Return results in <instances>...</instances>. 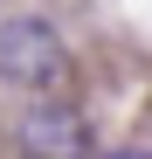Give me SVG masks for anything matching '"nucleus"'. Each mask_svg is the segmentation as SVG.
I'll list each match as a JSON object with an SVG mask.
<instances>
[{"mask_svg": "<svg viewBox=\"0 0 152 159\" xmlns=\"http://www.w3.org/2000/svg\"><path fill=\"white\" fill-rule=\"evenodd\" d=\"M21 152L28 159H90V125L69 104H35L21 118Z\"/></svg>", "mask_w": 152, "mask_h": 159, "instance_id": "obj_2", "label": "nucleus"}, {"mask_svg": "<svg viewBox=\"0 0 152 159\" xmlns=\"http://www.w3.org/2000/svg\"><path fill=\"white\" fill-rule=\"evenodd\" d=\"M90 159H152V152H138V145H118V152H90Z\"/></svg>", "mask_w": 152, "mask_h": 159, "instance_id": "obj_3", "label": "nucleus"}, {"mask_svg": "<svg viewBox=\"0 0 152 159\" xmlns=\"http://www.w3.org/2000/svg\"><path fill=\"white\" fill-rule=\"evenodd\" d=\"M0 76L21 83V90H56L69 76L62 35L48 21H0Z\"/></svg>", "mask_w": 152, "mask_h": 159, "instance_id": "obj_1", "label": "nucleus"}]
</instances>
